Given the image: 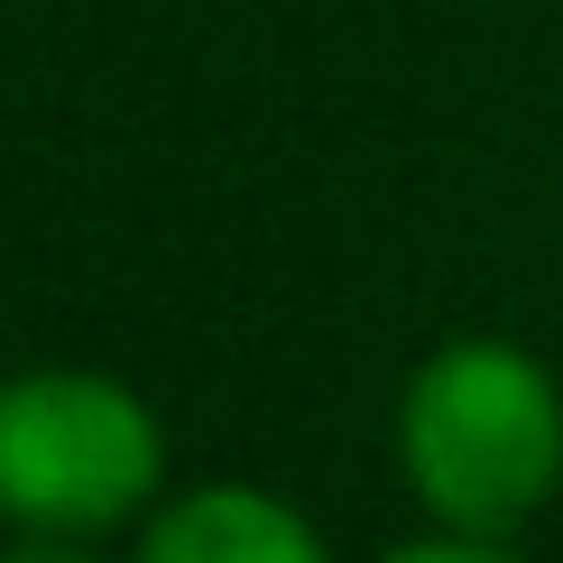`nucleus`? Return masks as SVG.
<instances>
[{
	"mask_svg": "<svg viewBox=\"0 0 563 563\" xmlns=\"http://www.w3.org/2000/svg\"><path fill=\"white\" fill-rule=\"evenodd\" d=\"M416 499L462 536H508L563 481V397L508 342H443L397 416Z\"/></svg>",
	"mask_w": 563,
	"mask_h": 563,
	"instance_id": "nucleus-1",
	"label": "nucleus"
},
{
	"mask_svg": "<svg viewBox=\"0 0 563 563\" xmlns=\"http://www.w3.org/2000/svg\"><path fill=\"white\" fill-rule=\"evenodd\" d=\"M157 416L121 379L92 369H29L0 388V518L37 536L121 527L157 489Z\"/></svg>",
	"mask_w": 563,
	"mask_h": 563,
	"instance_id": "nucleus-2",
	"label": "nucleus"
},
{
	"mask_svg": "<svg viewBox=\"0 0 563 563\" xmlns=\"http://www.w3.org/2000/svg\"><path fill=\"white\" fill-rule=\"evenodd\" d=\"M139 563H323V536L296 508H277L268 489L222 481V489H185L176 508H157Z\"/></svg>",
	"mask_w": 563,
	"mask_h": 563,
	"instance_id": "nucleus-3",
	"label": "nucleus"
},
{
	"mask_svg": "<svg viewBox=\"0 0 563 563\" xmlns=\"http://www.w3.org/2000/svg\"><path fill=\"white\" fill-rule=\"evenodd\" d=\"M388 563H508V554L481 545V536H443V545H407V554H388Z\"/></svg>",
	"mask_w": 563,
	"mask_h": 563,
	"instance_id": "nucleus-4",
	"label": "nucleus"
},
{
	"mask_svg": "<svg viewBox=\"0 0 563 563\" xmlns=\"http://www.w3.org/2000/svg\"><path fill=\"white\" fill-rule=\"evenodd\" d=\"M0 563H84V554H65V545H19V554H0Z\"/></svg>",
	"mask_w": 563,
	"mask_h": 563,
	"instance_id": "nucleus-5",
	"label": "nucleus"
}]
</instances>
